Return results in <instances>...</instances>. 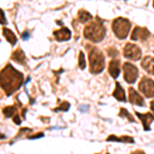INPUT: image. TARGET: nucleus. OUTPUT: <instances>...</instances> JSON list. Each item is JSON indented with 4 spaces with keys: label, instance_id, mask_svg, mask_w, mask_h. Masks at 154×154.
<instances>
[{
    "label": "nucleus",
    "instance_id": "f257e3e1",
    "mask_svg": "<svg viewBox=\"0 0 154 154\" xmlns=\"http://www.w3.org/2000/svg\"><path fill=\"white\" fill-rule=\"evenodd\" d=\"M23 79L24 76L21 72L12 68L11 65H7L1 71V88L7 96H11L21 88Z\"/></svg>",
    "mask_w": 154,
    "mask_h": 154
},
{
    "label": "nucleus",
    "instance_id": "f03ea898",
    "mask_svg": "<svg viewBox=\"0 0 154 154\" xmlns=\"http://www.w3.org/2000/svg\"><path fill=\"white\" fill-rule=\"evenodd\" d=\"M105 28L100 19L93 22L84 28V37L93 42H100L105 37Z\"/></svg>",
    "mask_w": 154,
    "mask_h": 154
},
{
    "label": "nucleus",
    "instance_id": "7ed1b4c3",
    "mask_svg": "<svg viewBox=\"0 0 154 154\" xmlns=\"http://www.w3.org/2000/svg\"><path fill=\"white\" fill-rule=\"evenodd\" d=\"M105 68V58L99 48H93L89 53V69L93 74H99Z\"/></svg>",
    "mask_w": 154,
    "mask_h": 154
},
{
    "label": "nucleus",
    "instance_id": "20e7f679",
    "mask_svg": "<svg viewBox=\"0 0 154 154\" xmlns=\"http://www.w3.org/2000/svg\"><path fill=\"white\" fill-rule=\"evenodd\" d=\"M112 29L115 36L119 39H125L128 36L131 29V23L126 19L117 18L113 21Z\"/></svg>",
    "mask_w": 154,
    "mask_h": 154
},
{
    "label": "nucleus",
    "instance_id": "39448f33",
    "mask_svg": "<svg viewBox=\"0 0 154 154\" xmlns=\"http://www.w3.org/2000/svg\"><path fill=\"white\" fill-rule=\"evenodd\" d=\"M139 88L147 98L154 97V81L149 77H143L139 83Z\"/></svg>",
    "mask_w": 154,
    "mask_h": 154
},
{
    "label": "nucleus",
    "instance_id": "423d86ee",
    "mask_svg": "<svg viewBox=\"0 0 154 154\" xmlns=\"http://www.w3.org/2000/svg\"><path fill=\"white\" fill-rule=\"evenodd\" d=\"M123 54L125 58L133 60V61H138L142 57V51L139 46L133 43H128L123 48Z\"/></svg>",
    "mask_w": 154,
    "mask_h": 154
},
{
    "label": "nucleus",
    "instance_id": "0eeeda50",
    "mask_svg": "<svg viewBox=\"0 0 154 154\" xmlns=\"http://www.w3.org/2000/svg\"><path fill=\"white\" fill-rule=\"evenodd\" d=\"M123 71H125V80L128 83H134L138 78L139 71L136 66L131 63H125L123 65Z\"/></svg>",
    "mask_w": 154,
    "mask_h": 154
},
{
    "label": "nucleus",
    "instance_id": "6e6552de",
    "mask_svg": "<svg viewBox=\"0 0 154 154\" xmlns=\"http://www.w3.org/2000/svg\"><path fill=\"white\" fill-rule=\"evenodd\" d=\"M150 35V32L146 28H142V27H136L134 29L133 33H131V40H146Z\"/></svg>",
    "mask_w": 154,
    "mask_h": 154
},
{
    "label": "nucleus",
    "instance_id": "1a4fd4ad",
    "mask_svg": "<svg viewBox=\"0 0 154 154\" xmlns=\"http://www.w3.org/2000/svg\"><path fill=\"white\" fill-rule=\"evenodd\" d=\"M128 99H130V102L134 105L137 106H145V102H144V99L140 96V94L137 93L134 88H130V93H128Z\"/></svg>",
    "mask_w": 154,
    "mask_h": 154
},
{
    "label": "nucleus",
    "instance_id": "9d476101",
    "mask_svg": "<svg viewBox=\"0 0 154 154\" xmlns=\"http://www.w3.org/2000/svg\"><path fill=\"white\" fill-rule=\"evenodd\" d=\"M54 36L58 41H66L71 38V31L66 27H63L62 29L57 30L54 32Z\"/></svg>",
    "mask_w": 154,
    "mask_h": 154
},
{
    "label": "nucleus",
    "instance_id": "9b49d317",
    "mask_svg": "<svg viewBox=\"0 0 154 154\" xmlns=\"http://www.w3.org/2000/svg\"><path fill=\"white\" fill-rule=\"evenodd\" d=\"M136 115L141 119L143 123V128L145 131H150V123L154 120V116L150 113L141 114L139 112H136Z\"/></svg>",
    "mask_w": 154,
    "mask_h": 154
},
{
    "label": "nucleus",
    "instance_id": "f8f14e48",
    "mask_svg": "<svg viewBox=\"0 0 154 154\" xmlns=\"http://www.w3.org/2000/svg\"><path fill=\"white\" fill-rule=\"evenodd\" d=\"M119 65H120V62L116 59L112 60V61L109 63V73H110V75L112 76L113 78H117L119 76V73H120Z\"/></svg>",
    "mask_w": 154,
    "mask_h": 154
},
{
    "label": "nucleus",
    "instance_id": "ddd939ff",
    "mask_svg": "<svg viewBox=\"0 0 154 154\" xmlns=\"http://www.w3.org/2000/svg\"><path fill=\"white\" fill-rule=\"evenodd\" d=\"M142 67L145 69L149 74L154 75V58L151 57H146L142 61Z\"/></svg>",
    "mask_w": 154,
    "mask_h": 154
},
{
    "label": "nucleus",
    "instance_id": "4468645a",
    "mask_svg": "<svg viewBox=\"0 0 154 154\" xmlns=\"http://www.w3.org/2000/svg\"><path fill=\"white\" fill-rule=\"evenodd\" d=\"M11 59L14 60V62H17V63L22 64V65H24V64L26 63V56H25L22 48H18L17 51H14L11 56Z\"/></svg>",
    "mask_w": 154,
    "mask_h": 154
},
{
    "label": "nucleus",
    "instance_id": "2eb2a0df",
    "mask_svg": "<svg viewBox=\"0 0 154 154\" xmlns=\"http://www.w3.org/2000/svg\"><path fill=\"white\" fill-rule=\"evenodd\" d=\"M113 97L120 102L126 101L125 93V91H123V88H121V85L119 84V82H116L115 84V91H114V93H113Z\"/></svg>",
    "mask_w": 154,
    "mask_h": 154
},
{
    "label": "nucleus",
    "instance_id": "dca6fc26",
    "mask_svg": "<svg viewBox=\"0 0 154 154\" xmlns=\"http://www.w3.org/2000/svg\"><path fill=\"white\" fill-rule=\"evenodd\" d=\"M2 33H3V36L5 37L6 40L8 41L11 45H14V44L17 43L18 39H17V36L14 35V33L11 31V30H9L7 28H3V30H2Z\"/></svg>",
    "mask_w": 154,
    "mask_h": 154
},
{
    "label": "nucleus",
    "instance_id": "f3484780",
    "mask_svg": "<svg viewBox=\"0 0 154 154\" xmlns=\"http://www.w3.org/2000/svg\"><path fill=\"white\" fill-rule=\"evenodd\" d=\"M107 141H108V142H111V141H113V142H125V143H131V144L135 142L133 138L126 137V136L120 137V138H118V137H116V136H109Z\"/></svg>",
    "mask_w": 154,
    "mask_h": 154
},
{
    "label": "nucleus",
    "instance_id": "a211bd4d",
    "mask_svg": "<svg viewBox=\"0 0 154 154\" xmlns=\"http://www.w3.org/2000/svg\"><path fill=\"white\" fill-rule=\"evenodd\" d=\"M91 19H93L91 14L86 11H80L78 12V20L81 23H86V22L91 21Z\"/></svg>",
    "mask_w": 154,
    "mask_h": 154
},
{
    "label": "nucleus",
    "instance_id": "6ab92c4d",
    "mask_svg": "<svg viewBox=\"0 0 154 154\" xmlns=\"http://www.w3.org/2000/svg\"><path fill=\"white\" fill-rule=\"evenodd\" d=\"M14 112H16V108H14V106L5 107V108L3 109V114H4V116L7 117V118L11 117V116L14 115Z\"/></svg>",
    "mask_w": 154,
    "mask_h": 154
},
{
    "label": "nucleus",
    "instance_id": "aec40b11",
    "mask_svg": "<svg viewBox=\"0 0 154 154\" xmlns=\"http://www.w3.org/2000/svg\"><path fill=\"white\" fill-rule=\"evenodd\" d=\"M119 116H121V117H126V118H128V120L131 121V122H134L135 121V119H134L133 117H131V115L130 113L128 112V111L125 110V108H122L120 110V113H119Z\"/></svg>",
    "mask_w": 154,
    "mask_h": 154
},
{
    "label": "nucleus",
    "instance_id": "412c9836",
    "mask_svg": "<svg viewBox=\"0 0 154 154\" xmlns=\"http://www.w3.org/2000/svg\"><path fill=\"white\" fill-rule=\"evenodd\" d=\"M79 67H80V69L85 68V59H84V54L82 51L79 53Z\"/></svg>",
    "mask_w": 154,
    "mask_h": 154
},
{
    "label": "nucleus",
    "instance_id": "4be33fe9",
    "mask_svg": "<svg viewBox=\"0 0 154 154\" xmlns=\"http://www.w3.org/2000/svg\"><path fill=\"white\" fill-rule=\"evenodd\" d=\"M70 108V104L68 102H63V103L60 105V107L57 110H60V111H68V109Z\"/></svg>",
    "mask_w": 154,
    "mask_h": 154
},
{
    "label": "nucleus",
    "instance_id": "5701e85b",
    "mask_svg": "<svg viewBox=\"0 0 154 154\" xmlns=\"http://www.w3.org/2000/svg\"><path fill=\"white\" fill-rule=\"evenodd\" d=\"M108 54H109V56H111V57H115V54H117V51H116V49H114V48H109L108 49Z\"/></svg>",
    "mask_w": 154,
    "mask_h": 154
},
{
    "label": "nucleus",
    "instance_id": "b1692460",
    "mask_svg": "<svg viewBox=\"0 0 154 154\" xmlns=\"http://www.w3.org/2000/svg\"><path fill=\"white\" fill-rule=\"evenodd\" d=\"M0 12H1V24L2 25H6V20H5V17H4L3 11H2V9H0Z\"/></svg>",
    "mask_w": 154,
    "mask_h": 154
},
{
    "label": "nucleus",
    "instance_id": "393cba45",
    "mask_svg": "<svg viewBox=\"0 0 154 154\" xmlns=\"http://www.w3.org/2000/svg\"><path fill=\"white\" fill-rule=\"evenodd\" d=\"M44 135L42 133H40V134H37V135H33V136H30V137H28L29 139H38V138H42Z\"/></svg>",
    "mask_w": 154,
    "mask_h": 154
},
{
    "label": "nucleus",
    "instance_id": "a878e982",
    "mask_svg": "<svg viewBox=\"0 0 154 154\" xmlns=\"http://www.w3.org/2000/svg\"><path fill=\"white\" fill-rule=\"evenodd\" d=\"M30 37V33L28 31H25L23 34H22V38L24 39V40H27V39H28Z\"/></svg>",
    "mask_w": 154,
    "mask_h": 154
},
{
    "label": "nucleus",
    "instance_id": "bb28decb",
    "mask_svg": "<svg viewBox=\"0 0 154 154\" xmlns=\"http://www.w3.org/2000/svg\"><path fill=\"white\" fill-rule=\"evenodd\" d=\"M14 123L16 125H21V118H20V116L19 115H17V116H14Z\"/></svg>",
    "mask_w": 154,
    "mask_h": 154
},
{
    "label": "nucleus",
    "instance_id": "cd10ccee",
    "mask_svg": "<svg viewBox=\"0 0 154 154\" xmlns=\"http://www.w3.org/2000/svg\"><path fill=\"white\" fill-rule=\"evenodd\" d=\"M150 108H151V110H152L153 112H154V101H152L150 103Z\"/></svg>",
    "mask_w": 154,
    "mask_h": 154
},
{
    "label": "nucleus",
    "instance_id": "c85d7f7f",
    "mask_svg": "<svg viewBox=\"0 0 154 154\" xmlns=\"http://www.w3.org/2000/svg\"><path fill=\"white\" fill-rule=\"evenodd\" d=\"M133 154H145L143 152V151H136V152H134Z\"/></svg>",
    "mask_w": 154,
    "mask_h": 154
},
{
    "label": "nucleus",
    "instance_id": "c756f323",
    "mask_svg": "<svg viewBox=\"0 0 154 154\" xmlns=\"http://www.w3.org/2000/svg\"><path fill=\"white\" fill-rule=\"evenodd\" d=\"M153 7H154V2H153Z\"/></svg>",
    "mask_w": 154,
    "mask_h": 154
},
{
    "label": "nucleus",
    "instance_id": "7c9ffc66",
    "mask_svg": "<svg viewBox=\"0 0 154 154\" xmlns=\"http://www.w3.org/2000/svg\"><path fill=\"white\" fill-rule=\"evenodd\" d=\"M107 154H109V153H107Z\"/></svg>",
    "mask_w": 154,
    "mask_h": 154
}]
</instances>
